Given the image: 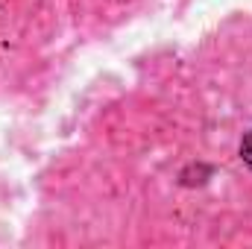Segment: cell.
<instances>
[{
	"label": "cell",
	"mask_w": 252,
	"mask_h": 249,
	"mask_svg": "<svg viewBox=\"0 0 252 249\" xmlns=\"http://www.w3.org/2000/svg\"><path fill=\"white\" fill-rule=\"evenodd\" d=\"M241 156H244V161L252 167V132L244 138V144H241Z\"/></svg>",
	"instance_id": "obj_1"
}]
</instances>
